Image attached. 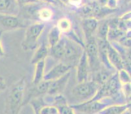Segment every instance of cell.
I'll return each instance as SVG.
<instances>
[{
	"mask_svg": "<svg viewBox=\"0 0 131 114\" xmlns=\"http://www.w3.org/2000/svg\"><path fill=\"white\" fill-rule=\"evenodd\" d=\"M121 85L117 77V73L115 72L110 78L98 89L95 95L89 101L100 100L107 98H112L122 94L121 91Z\"/></svg>",
	"mask_w": 131,
	"mask_h": 114,
	"instance_id": "8992f818",
	"label": "cell"
},
{
	"mask_svg": "<svg viewBox=\"0 0 131 114\" xmlns=\"http://www.w3.org/2000/svg\"><path fill=\"white\" fill-rule=\"evenodd\" d=\"M49 55L59 62L61 61L64 55V42L63 37L57 44L52 48H49Z\"/></svg>",
	"mask_w": 131,
	"mask_h": 114,
	"instance_id": "44dd1931",
	"label": "cell"
},
{
	"mask_svg": "<svg viewBox=\"0 0 131 114\" xmlns=\"http://www.w3.org/2000/svg\"><path fill=\"white\" fill-rule=\"evenodd\" d=\"M53 17V12L50 8L45 6H41L40 9L38 10L37 14V22H43V23L50 22L52 20Z\"/></svg>",
	"mask_w": 131,
	"mask_h": 114,
	"instance_id": "7402d4cb",
	"label": "cell"
},
{
	"mask_svg": "<svg viewBox=\"0 0 131 114\" xmlns=\"http://www.w3.org/2000/svg\"><path fill=\"white\" fill-rule=\"evenodd\" d=\"M109 31V26H108V20L102 21L101 22H99L98 27L95 33V37L97 40H104L108 41V33Z\"/></svg>",
	"mask_w": 131,
	"mask_h": 114,
	"instance_id": "603a6c76",
	"label": "cell"
},
{
	"mask_svg": "<svg viewBox=\"0 0 131 114\" xmlns=\"http://www.w3.org/2000/svg\"><path fill=\"white\" fill-rule=\"evenodd\" d=\"M34 65H35V69H34V74H33L31 84L32 85H37L43 80L44 76L45 74L46 61L42 60L37 63Z\"/></svg>",
	"mask_w": 131,
	"mask_h": 114,
	"instance_id": "d6986e66",
	"label": "cell"
},
{
	"mask_svg": "<svg viewBox=\"0 0 131 114\" xmlns=\"http://www.w3.org/2000/svg\"><path fill=\"white\" fill-rule=\"evenodd\" d=\"M115 71H110L102 66L99 71L91 74V77L90 79L95 82L96 84H98L100 87L104 83L107 82L113 74L115 73Z\"/></svg>",
	"mask_w": 131,
	"mask_h": 114,
	"instance_id": "2e32d148",
	"label": "cell"
},
{
	"mask_svg": "<svg viewBox=\"0 0 131 114\" xmlns=\"http://www.w3.org/2000/svg\"><path fill=\"white\" fill-rule=\"evenodd\" d=\"M46 24L43 22H35L26 28L24 37L21 43L22 50L26 52L35 50L38 41L44 32Z\"/></svg>",
	"mask_w": 131,
	"mask_h": 114,
	"instance_id": "3957f363",
	"label": "cell"
},
{
	"mask_svg": "<svg viewBox=\"0 0 131 114\" xmlns=\"http://www.w3.org/2000/svg\"><path fill=\"white\" fill-rule=\"evenodd\" d=\"M77 83L84 82L90 79L91 71L89 67L88 59L85 50L80 58L77 66Z\"/></svg>",
	"mask_w": 131,
	"mask_h": 114,
	"instance_id": "30bf717a",
	"label": "cell"
},
{
	"mask_svg": "<svg viewBox=\"0 0 131 114\" xmlns=\"http://www.w3.org/2000/svg\"><path fill=\"white\" fill-rule=\"evenodd\" d=\"M72 69L71 66L62 62H59L57 65L53 66L48 72L45 73L43 80L45 81H53L61 78L65 74L70 72Z\"/></svg>",
	"mask_w": 131,
	"mask_h": 114,
	"instance_id": "7c38bea8",
	"label": "cell"
},
{
	"mask_svg": "<svg viewBox=\"0 0 131 114\" xmlns=\"http://www.w3.org/2000/svg\"><path fill=\"white\" fill-rule=\"evenodd\" d=\"M7 89V83L3 77L0 76V93H3Z\"/></svg>",
	"mask_w": 131,
	"mask_h": 114,
	"instance_id": "4dcf8cb0",
	"label": "cell"
},
{
	"mask_svg": "<svg viewBox=\"0 0 131 114\" xmlns=\"http://www.w3.org/2000/svg\"><path fill=\"white\" fill-rule=\"evenodd\" d=\"M127 102L123 94L112 98H107L100 100L88 101L80 104H72V108L75 112L82 114H98L99 113L110 105L115 104H123Z\"/></svg>",
	"mask_w": 131,
	"mask_h": 114,
	"instance_id": "7a4b0ae2",
	"label": "cell"
},
{
	"mask_svg": "<svg viewBox=\"0 0 131 114\" xmlns=\"http://www.w3.org/2000/svg\"><path fill=\"white\" fill-rule=\"evenodd\" d=\"M26 79L22 77L13 84L5 101V114H20L24 107Z\"/></svg>",
	"mask_w": 131,
	"mask_h": 114,
	"instance_id": "6da1fadb",
	"label": "cell"
},
{
	"mask_svg": "<svg viewBox=\"0 0 131 114\" xmlns=\"http://www.w3.org/2000/svg\"><path fill=\"white\" fill-rule=\"evenodd\" d=\"M121 91L127 102H130V84L121 85Z\"/></svg>",
	"mask_w": 131,
	"mask_h": 114,
	"instance_id": "83f0119b",
	"label": "cell"
},
{
	"mask_svg": "<svg viewBox=\"0 0 131 114\" xmlns=\"http://www.w3.org/2000/svg\"><path fill=\"white\" fill-rule=\"evenodd\" d=\"M20 11L16 0H0V15L18 16Z\"/></svg>",
	"mask_w": 131,
	"mask_h": 114,
	"instance_id": "5bb4252c",
	"label": "cell"
},
{
	"mask_svg": "<svg viewBox=\"0 0 131 114\" xmlns=\"http://www.w3.org/2000/svg\"><path fill=\"white\" fill-rule=\"evenodd\" d=\"M117 2H119V1H120V0H117Z\"/></svg>",
	"mask_w": 131,
	"mask_h": 114,
	"instance_id": "d590c367",
	"label": "cell"
},
{
	"mask_svg": "<svg viewBox=\"0 0 131 114\" xmlns=\"http://www.w3.org/2000/svg\"><path fill=\"white\" fill-rule=\"evenodd\" d=\"M28 20L20 16L0 15V32L13 31L18 29H25L29 26Z\"/></svg>",
	"mask_w": 131,
	"mask_h": 114,
	"instance_id": "ba28073f",
	"label": "cell"
},
{
	"mask_svg": "<svg viewBox=\"0 0 131 114\" xmlns=\"http://www.w3.org/2000/svg\"><path fill=\"white\" fill-rule=\"evenodd\" d=\"M40 3H46V4H50L56 5L58 4V2L56 0H38Z\"/></svg>",
	"mask_w": 131,
	"mask_h": 114,
	"instance_id": "d6a6232c",
	"label": "cell"
},
{
	"mask_svg": "<svg viewBox=\"0 0 131 114\" xmlns=\"http://www.w3.org/2000/svg\"><path fill=\"white\" fill-rule=\"evenodd\" d=\"M95 2L97 4L99 5L101 7H106V3L107 2H108V0H95Z\"/></svg>",
	"mask_w": 131,
	"mask_h": 114,
	"instance_id": "836d02e7",
	"label": "cell"
},
{
	"mask_svg": "<svg viewBox=\"0 0 131 114\" xmlns=\"http://www.w3.org/2000/svg\"><path fill=\"white\" fill-rule=\"evenodd\" d=\"M49 55V47L45 42H42L39 47H37L31 59V63L35 65L37 63L45 60Z\"/></svg>",
	"mask_w": 131,
	"mask_h": 114,
	"instance_id": "e0dca14e",
	"label": "cell"
},
{
	"mask_svg": "<svg viewBox=\"0 0 131 114\" xmlns=\"http://www.w3.org/2000/svg\"><path fill=\"white\" fill-rule=\"evenodd\" d=\"M63 35L59 31L57 26L52 27V29L49 31L47 35V45L49 48H52L55 45L57 44L61 41Z\"/></svg>",
	"mask_w": 131,
	"mask_h": 114,
	"instance_id": "ffe728a7",
	"label": "cell"
},
{
	"mask_svg": "<svg viewBox=\"0 0 131 114\" xmlns=\"http://www.w3.org/2000/svg\"><path fill=\"white\" fill-rule=\"evenodd\" d=\"M71 71L65 74V75L61 78L53 81H50L49 87L46 95L50 96H56L58 95H62L65 91L68 82L69 81L71 76Z\"/></svg>",
	"mask_w": 131,
	"mask_h": 114,
	"instance_id": "8fae6325",
	"label": "cell"
},
{
	"mask_svg": "<svg viewBox=\"0 0 131 114\" xmlns=\"http://www.w3.org/2000/svg\"><path fill=\"white\" fill-rule=\"evenodd\" d=\"M59 2H61L65 5L75 8L76 9L80 7L83 5V0H59Z\"/></svg>",
	"mask_w": 131,
	"mask_h": 114,
	"instance_id": "4316f807",
	"label": "cell"
},
{
	"mask_svg": "<svg viewBox=\"0 0 131 114\" xmlns=\"http://www.w3.org/2000/svg\"><path fill=\"white\" fill-rule=\"evenodd\" d=\"M108 59L109 63L115 71H118L124 68V63L118 52L109 43L108 46Z\"/></svg>",
	"mask_w": 131,
	"mask_h": 114,
	"instance_id": "9a60e30c",
	"label": "cell"
},
{
	"mask_svg": "<svg viewBox=\"0 0 131 114\" xmlns=\"http://www.w3.org/2000/svg\"><path fill=\"white\" fill-rule=\"evenodd\" d=\"M123 114H130V109H129V110H128L127 111H126Z\"/></svg>",
	"mask_w": 131,
	"mask_h": 114,
	"instance_id": "e575fe53",
	"label": "cell"
},
{
	"mask_svg": "<svg viewBox=\"0 0 131 114\" xmlns=\"http://www.w3.org/2000/svg\"><path fill=\"white\" fill-rule=\"evenodd\" d=\"M84 44V50L88 57L91 74L93 72L99 71L103 66L100 61L98 46L95 36L85 40Z\"/></svg>",
	"mask_w": 131,
	"mask_h": 114,
	"instance_id": "52a82bcc",
	"label": "cell"
},
{
	"mask_svg": "<svg viewBox=\"0 0 131 114\" xmlns=\"http://www.w3.org/2000/svg\"><path fill=\"white\" fill-rule=\"evenodd\" d=\"M46 104H52L58 108L59 114H76L71 104H69L66 98L62 95L50 96L46 95L45 96Z\"/></svg>",
	"mask_w": 131,
	"mask_h": 114,
	"instance_id": "9c48e42d",
	"label": "cell"
},
{
	"mask_svg": "<svg viewBox=\"0 0 131 114\" xmlns=\"http://www.w3.org/2000/svg\"><path fill=\"white\" fill-rule=\"evenodd\" d=\"M57 27L61 32L62 35H65L73 29V26L71 20L67 17L59 19L57 23Z\"/></svg>",
	"mask_w": 131,
	"mask_h": 114,
	"instance_id": "cb8c5ba5",
	"label": "cell"
},
{
	"mask_svg": "<svg viewBox=\"0 0 131 114\" xmlns=\"http://www.w3.org/2000/svg\"><path fill=\"white\" fill-rule=\"evenodd\" d=\"M16 1H17L20 7H22L24 6L28 5L40 3L38 0H16Z\"/></svg>",
	"mask_w": 131,
	"mask_h": 114,
	"instance_id": "f1b7e54d",
	"label": "cell"
},
{
	"mask_svg": "<svg viewBox=\"0 0 131 114\" xmlns=\"http://www.w3.org/2000/svg\"><path fill=\"white\" fill-rule=\"evenodd\" d=\"M34 114H59L58 108L52 104L37 106L33 108Z\"/></svg>",
	"mask_w": 131,
	"mask_h": 114,
	"instance_id": "d4e9b609",
	"label": "cell"
},
{
	"mask_svg": "<svg viewBox=\"0 0 131 114\" xmlns=\"http://www.w3.org/2000/svg\"><path fill=\"white\" fill-rule=\"evenodd\" d=\"M117 6L118 2L117 0H108L106 7L110 9H117Z\"/></svg>",
	"mask_w": 131,
	"mask_h": 114,
	"instance_id": "f546056e",
	"label": "cell"
},
{
	"mask_svg": "<svg viewBox=\"0 0 131 114\" xmlns=\"http://www.w3.org/2000/svg\"><path fill=\"white\" fill-rule=\"evenodd\" d=\"M64 42V55L60 62L66 64L71 68H76L84 48L77 42L63 35Z\"/></svg>",
	"mask_w": 131,
	"mask_h": 114,
	"instance_id": "277c9868",
	"label": "cell"
},
{
	"mask_svg": "<svg viewBox=\"0 0 131 114\" xmlns=\"http://www.w3.org/2000/svg\"><path fill=\"white\" fill-rule=\"evenodd\" d=\"M99 21L95 18H87L82 20L81 27L84 36V41L95 36Z\"/></svg>",
	"mask_w": 131,
	"mask_h": 114,
	"instance_id": "4fadbf2b",
	"label": "cell"
},
{
	"mask_svg": "<svg viewBox=\"0 0 131 114\" xmlns=\"http://www.w3.org/2000/svg\"><path fill=\"white\" fill-rule=\"evenodd\" d=\"M100 86L91 79L86 82L77 83L72 88L71 95L78 103L88 102L91 99L96 93Z\"/></svg>",
	"mask_w": 131,
	"mask_h": 114,
	"instance_id": "5b68a950",
	"label": "cell"
},
{
	"mask_svg": "<svg viewBox=\"0 0 131 114\" xmlns=\"http://www.w3.org/2000/svg\"><path fill=\"white\" fill-rule=\"evenodd\" d=\"M117 77H118V79L121 85L130 84V74L127 70H126L125 69H122L119 71H117Z\"/></svg>",
	"mask_w": 131,
	"mask_h": 114,
	"instance_id": "484cf974",
	"label": "cell"
},
{
	"mask_svg": "<svg viewBox=\"0 0 131 114\" xmlns=\"http://www.w3.org/2000/svg\"><path fill=\"white\" fill-rule=\"evenodd\" d=\"M91 1H95V0H91Z\"/></svg>",
	"mask_w": 131,
	"mask_h": 114,
	"instance_id": "8d00e7d4",
	"label": "cell"
},
{
	"mask_svg": "<svg viewBox=\"0 0 131 114\" xmlns=\"http://www.w3.org/2000/svg\"><path fill=\"white\" fill-rule=\"evenodd\" d=\"M2 35L3 33L0 32V59L3 58L5 55V52L2 44Z\"/></svg>",
	"mask_w": 131,
	"mask_h": 114,
	"instance_id": "1f68e13d",
	"label": "cell"
},
{
	"mask_svg": "<svg viewBox=\"0 0 131 114\" xmlns=\"http://www.w3.org/2000/svg\"><path fill=\"white\" fill-rule=\"evenodd\" d=\"M130 102L112 104L107 106L98 114H123L126 111L130 109Z\"/></svg>",
	"mask_w": 131,
	"mask_h": 114,
	"instance_id": "ac0fdd59",
	"label": "cell"
}]
</instances>
